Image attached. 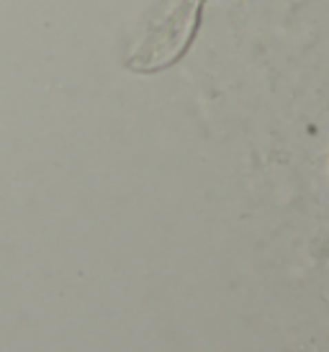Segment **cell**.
Listing matches in <instances>:
<instances>
[{"instance_id":"6da1fadb","label":"cell","mask_w":329,"mask_h":352,"mask_svg":"<svg viewBox=\"0 0 329 352\" xmlns=\"http://www.w3.org/2000/svg\"><path fill=\"white\" fill-rule=\"evenodd\" d=\"M204 0H157L126 50V67L152 75L173 67L191 50L201 26Z\"/></svg>"}]
</instances>
